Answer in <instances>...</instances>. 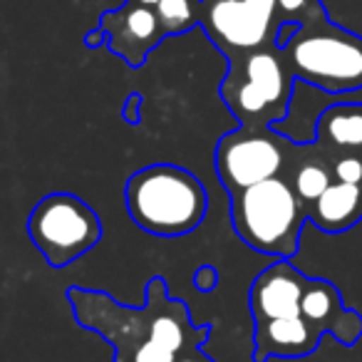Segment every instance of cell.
<instances>
[{
  "label": "cell",
  "mask_w": 362,
  "mask_h": 362,
  "mask_svg": "<svg viewBox=\"0 0 362 362\" xmlns=\"http://www.w3.org/2000/svg\"><path fill=\"white\" fill-rule=\"evenodd\" d=\"M199 25L226 60L273 47L283 28L276 0H199Z\"/></svg>",
  "instance_id": "cell-8"
},
{
  "label": "cell",
  "mask_w": 362,
  "mask_h": 362,
  "mask_svg": "<svg viewBox=\"0 0 362 362\" xmlns=\"http://www.w3.org/2000/svg\"><path fill=\"white\" fill-rule=\"evenodd\" d=\"M305 286L308 278L296 266H291L288 258H276V263L258 273L256 281L251 283L248 310H251L253 322L300 315Z\"/></svg>",
  "instance_id": "cell-10"
},
{
  "label": "cell",
  "mask_w": 362,
  "mask_h": 362,
  "mask_svg": "<svg viewBox=\"0 0 362 362\" xmlns=\"http://www.w3.org/2000/svg\"><path fill=\"white\" fill-rule=\"evenodd\" d=\"M132 3H139V6H146V8H156L159 0H132Z\"/></svg>",
  "instance_id": "cell-21"
},
{
  "label": "cell",
  "mask_w": 362,
  "mask_h": 362,
  "mask_svg": "<svg viewBox=\"0 0 362 362\" xmlns=\"http://www.w3.org/2000/svg\"><path fill=\"white\" fill-rule=\"evenodd\" d=\"M293 77L281 47H261L228 57V72L218 95L241 127L268 129L286 119L293 97Z\"/></svg>",
  "instance_id": "cell-5"
},
{
  "label": "cell",
  "mask_w": 362,
  "mask_h": 362,
  "mask_svg": "<svg viewBox=\"0 0 362 362\" xmlns=\"http://www.w3.org/2000/svg\"><path fill=\"white\" fill-rule=\"evenodd\" d=\"M85 42H87V47H97V45H102V42H107V35L100 30V28H95V30L87 33Z\"/></svg>",
  "instance_id": "cell-20"
},
{
  "label": "cell",
  "mask_w": 362,
  "mask_h": 362,
  "mask_svg": "<svg viewBox=\"0 0 362 362\" xmlns=\"http://www.w3.org/2000/svg\"><path fill=\"white\" fill-rule=\"evenodd\" d=\"M97 28L107 35V47L134 70L144 65L149 52L166 37L154 8L132 0L117 11L102 13Z\"/></svg>",
  "instance_id": "cell-9"
},
{
  "label": "cell",
  "mask_w": 362,
  "mask_h": 362,
  "mask_svg": "<svg viewBox=\"0 0 362 362\" xmlns=\"http://www.w3.org/2000/svg\"><path fill=\"white\" fill-rule=\"evenodd\" d=\"M300 315L313 322L322 335L327 332L345 347L357 345L362 337V315L342 305L340 291L322 278H308L300 300Z\"/></svg>",
  "instance_id": "cell-11"
},
{
  "label": "cell",
  "mask_w": 362,
  "mask_h": 362,
  "mask_svg": "<svg viewBox=\"0 0 362 362\" xmlns=\"http://www.w3.org/2000/svg\"><path fill=\"white\" fill-rule=\"evenodd\" d=\"M194 283H197L199 291H204V293L214 291V288H216V283H218V271H216V268H211V266L199 268L197 276H194Z\"/></svg>",
  "instance_id": "cell-18"
},
{
  "label": "cell",
  "mask_w": 362,
  "mask_h": 362,
  "mask_svg": "<svg viewBox=\"0 0 362 362\" xmlns=\"http://www.w3.org/2000/svg\"><path fill=\"white\" fill-rule=\"evenodd\" d=\"M129 218L151 236L176 238L197 231L209 211V194L197 174L176 164H149L127 179Z\"/></svg>",
  "instance_id": "cell-2"
},
{
  "label": "cell",
  "mask_w": 362,
  "mask_h": 362,
  "mask_svg": "<svg viewBox=\"0 0 362 362\" xmlns=\"http://www.w3.org/2000/svg\"><path fill=\"white\" fill-rule=\"evenodd\" d=\"M322 332L303 315L253 322V362L271 357H305L317 350Z\"/></svg>",
  "instance_id": "cell-12"
},
{
  "label": "cell",
  "mask_w": 362,
  "mask_h": 362,
  "mask_svg": "<svg viewBox=\"0 0 362 362\" xmlns=\"http://www.w3.org/2000/svg\"><path fill=\"white\" fill-rule=\"evenodd\" d=\"M315 144L327 159L362 154V102H337L320 112Z\"/></svg>",
  "instance_id": "cell-13"
},
{
  "label": "cell",
  "mask_w": 362,
  "mask_h": 362,
  "mask_svg": "<svg viewBox=\"0 0 362 362\" xmlns=\"http://www.w3.org/2000/svg\"><path fill=\"white\" fill-rule=\"evenodd\" d=\"M308 218L325 233H342L362 218V187L332 181L308 206Z\"/></svg>",
  "instance_id": "cell-14"
},
{
  "label": "cell",
  "mask_w": 362,
  "mask_h": 362,
  "mask_svg": "<svg viewBox=\"0 0 362 362\" xmlns=\"http://www.w3.org/2000/svg\"><path fill=\"white\" fill-rule=\"evenodd\" d=\"M67 303L85 330L110 342L115 362H174L184 352L204 347L211 335V322L194 325L187 303L169 298L161 276L149 278L141 308L77 286L67 288Z\"/></svg>",
  "instance_id": "cell-1"
},
{
  "label": "cell",
  "mask_w": 362,
  "mask_h": 362,
  "mask_svg": "<svg viewBox=\"0 0 362 362\" xmlns=\"http://www.w3.org/2000/svg\"><path fill=\"white\" fill-rule=\"evenodd\" d=\"M281 25H303L313 16L325 11L322 0H276Z\"/></svg>",
  "instance_id": "cell-16"
},
{
  "label": "cell",
  "mask_w": 362,
  "mask_h": 362,
  "mask_svg": "<svg viewBox=\"0 0 362 362\" xmlns=\"http://www.w3.org/2000/svg\"><path fill=\"white\" fill-rule=\"evenodd\" d=\"M276 45L296 80L332 95L362 90V37L335 25L327 11L303 25H283Z\"/></svg>",
  "instance_id": "cell-3"
},
{
  "label": "cell",
  "mask_w": 362,
  "mask_h": 362,
  "mask_svg": "<svg viewBox=\"0 0 362 362\" xmlns=\"http://www.w3.org/2000/svg\"><path fill=\"white\" fill-rule=\"evenodd\" d=\"M28 236L50 268H67L102 241V218L67 192L42 197L28 216Z\"/></svg>",
  "instance_id": "cell-6"
},
{
  "label": "cell",
  "mask_w": 362,
  "mask_h": 362,
  "mask_svg": "<svg viewBox=\"0 0 362 362\" xmlns=\"http://www.w3.org/2000/svg\"><path fill=\"white\" fill-rule=\"evenodd\" d=\"M174 362H216V360L209 357L206 352H204V347H197V350H189V352H184V355H179Z\"/></svg>",
  "instance_id": "cell-19"
},
{
  "label": "cell",
  "mask_w": 362,
  "mask_h": 362,
  "mask_svg": "<svg viewBox=\"0 0 362 362\" xmlns=\"http://www.w3.org/2000/svg\"><path fill=\"white\" fill-rule=\"evenodd\" d=\"M228 214L233 231L248 248L276 258L298 253L308 209L286 176L266 179L231 194Z\"/></svg>",
  "instance_id": "cell-4"
},
{
  "label": "cell",
  "mask_w": 362,
  "mask_h": 362,
  "mask_svg": "<svg viewBox=\"0 0 362 362\" xmlns=\"http://www.w3.org/2000/svg\"><path fill=\"white\" fill-rule=\"evenodd\" d=\"M332 179L362 187V154H342L330 159Z\"/></svg>",
  "instance_id": "cell-17"
},
{
  "label": "cell",
  "mask_w": 362,
  "mask_h": 362,
  "mask_svg": "<svg viewBox=\"0 0 362 362\" xmlns=\"http://www.w3.org/2000/svg\"><path fill=\"white\" fill-rule=\"evenodd\" d=\"M300 149L303 144L278 134L273 127L268 129L236 127L218 139L214 149V164L218 181L231 197L266 179L288 176Z\"/></svg>",
  "instance_id": "cell-7"
},
{
  "label": "cell",
  "mask_w": 362,
  "mask_h": 362,
  "mask_svg": "<svg viewBox=\"0 0 362 362\" xmlns=\"http://www.w3.org/2000/svg\"><path fill=\"white\" fill-rule=\"evenodd\" d=\"M154 11L166 37L199 25V0H159Z\"/></svg>",
  "instance_id": "cell-15"
}]
</instances>
